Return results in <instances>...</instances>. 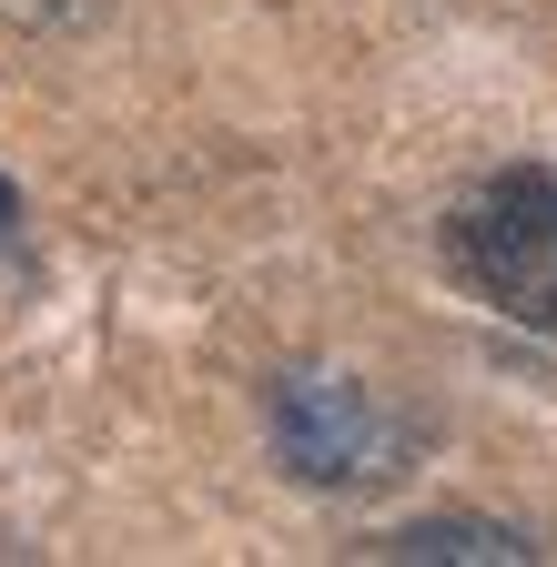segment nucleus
Segmentation results:
<instances>
[{"label": "nucleus", "mask_w": 557, "mask_h": 567, "mask_svg": "<svg viewBox=\"0 0 557 567\" xmlns=\"http://www.w3.org/2000/svg\"><path fill=\"white\" fill-rule=\"evenodd\" d=\"M365 557H385V567H527L537 547L497 517H415V527L375 537Z\"/></svg>", "instance_id": "obj_3"}, {"label": "nucleus", "mask_w": 557, "mask_h": 567, "mask_svg": "<svg viewBox=\"0 0 557 567\" xmlns=\"http://www.w3.org/2000/svg\"><path fill=\"white\" fill-rule=\"evenodd\" d=\"M11 224H21V193H11V183H0V234H11Z\"/></svg>", "instance_id": "obj_4"}, {"label": "nucleus", "mask_w": 557, "mask_h": 567, "mask_svg": "<svg viewBox=\"0 0 557 567\" xmlns=\"http://www.w3.org/2000/svg\"><path fill=\"white\" fill-rule=\"evenodd\" d=\"M264 415H274V456L305 486H385L415 456V425L365 375H334V365H285Z\"/></svg>", "instance_id": "obj_1"}, {"label": "nucleus", "mask_w": 557, "mask_h": 567, "mask_svg": "<svg viewBox=\"0 0 557 567\" xmlns=\"http://www.w3.org/2000/svg\"><path fill=\"white\" fill-rule=\"evenodd\" d=\"M446 244H456V274H466L497 315L557 334V183H547V173L486 183L456 224H446Z\"/></svg>", "instance_id": "obj_2"}]
</instances>
